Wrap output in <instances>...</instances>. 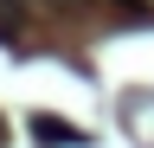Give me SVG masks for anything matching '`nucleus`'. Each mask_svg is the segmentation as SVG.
<instances>
[{
  "mask_svg": "<svg viewBox=\"0 0 154 148\" xmlns=\"http://www.w3.org/2000/svg\"><path fill=\"white\" fill-rule=\"evenodd\" d=\"M32 135L38 142H51V148H77V142H90L77 122H64V116H32Z\"/></svg>",
  "mask_w": 154,
  "mask_h": 148,
  "instance_id": "1",
  "label": "nucleus"
},
{
  "mask_svg": "<svg viewBox=\"0 0 154 148\" xmlns=\"http://www.w3.org/2000/svg\"><path fill=\"white\" fill-rule=\"evenodd\" d=\"M26 32V0H0V45H13Z\"/></svg>",
  "mask_w": 154,
  "mask_h": 148,
  "instance_id": "2",
  "label": "nucleus"
},
{
  "mask_svg": "<svg viewBox=\"0 0 154 148\" xmlns=\"http://www.w3.org/2000/svg\"><path fill=\"white\" fill-rule=\"evenodd\" d=\"M51 7H90V0H51Z\"/></svg>",
  "mask_w": 154,
  "mask_h": 148,
  "instance_id": "3",
  "label": "nucleus"
},
{
  "mask_svg": "<svg viewBox=\"0 0 154 148\" xmlns=\"http://www.w3.org/2000/svg\"><path fill=\"white\" fill-rule=\"evenodd\" d=\"M0 135H7V129H0Z\"/></svg>",
  "mask_w": 154,
  "mask_h": 148,
  "instance_id": "4",
  "label": "nucleus"
}]
</instances>
